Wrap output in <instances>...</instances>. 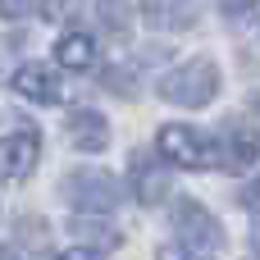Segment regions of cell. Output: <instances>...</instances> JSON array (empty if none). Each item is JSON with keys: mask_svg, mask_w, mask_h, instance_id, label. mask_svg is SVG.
<instances>
[{"mask_svg": "<svg viewBox=\"0 0 260 260\" xmlns=\"http://www.w3.org/2000/svg\"><path fill=\"white\" fill-rule=\"evenodd\" d=\"M215 91H219V64L206 59V55H197V59H187V64H178L174 73L160 78V96L169 105H183V110L210 105Z\"/></svg>", "mask_w": 260, "mask_h": 260, "instance_id": "6da1fadb", "label": "cell"}, {"mask_svg": "<svg viewBox=\"0 0 260 260\" xmlns=\"http://www.w3.org/2000/svg\"><path fill=\"white\" fill-rule=\"evenodd\" d=\"M155 151L174 169H210V142L197 137V128H187V123H160Z\"/></svg>", "mask_w": 260, "mask_h": 260, "instance_id": "7a4b0ae2", "label": "cell"}, {"mask_svg": "<svg viewBox=\"0 0 260 260\" xmlns=\"http://www.w3.org/2000/svg\"><path fill=\"white\" fill-rule=\"evenodd\" d=\"M64 197H69L78 210H87V215H110V210L119 206L123 187H119V178H110L105 169H78V174L64 183Z\"/></svg>", "mask_w": 260, "mask_h": 260, "instance_id": "3957f363", "label": "cell"}, {"mask_svg": "<svg viewBox=\"0 0 260 260\" xmlns=\"http://www.w3.org/2000/svg\"><path fill=\"white\" fill-rule=\"evenodd\" d=\"M256 160H260V137L251 128H242V123H224L219 137L210 142V169L242 174V169H251Z\"/></svg>", "mask_w": 260, "mask_h": 260, "instance_id": "277c9868", "label": "cell"}, {"mask_svg": "<svg viewBox=\"0 0 260 260\" xmlns=\"http://www.w3.org/2000/svg\"><path fill=\"white\" fill-rule=\"evenodd\" d=\"M174 233H178L187 247H219V242H224L219 219H215L201 201H192V197H178V201H174Z\"/></svg>", "mask_w": 260, "mask_h": 260, "instance_id": "5b68a950", "label": "cell"}, {"mask_svg": "<svg viewBox=\"0 0 260 260\" xmlns=\"http://www.w3.org/2000/svg\"><path fill=\"white\" fill-rule=\"evenodd\" d=\"M37 155H41V137H37V128L5 133V137H0V183H18V178H27L32 165H37Z\"/></svg>", "mask_w": 260, "mask_h": 260, "instance_id": "8992f818", "label": "cell"}, {"mask_svg": "<svg viewBox=\"0 0 260 260\" xmlns=\"http://www.w3.org/2000/svg\"><path fill=\"white\" fill-rule=\"evenodd\" d=\"M14 91L27 96L32 105H59L64 101V82H59V73L50 64H23L14 73Z\"/></svg>", "mask_w": 260, "mask_h": 260, "instance_id": "52a82bcc", "label": "cell"}, {"mask_svg": "<svg viewBox=\"0 0 260 260\" xmlns=\"http://www.w3.org/2000/svg\"><path fill=\"white\" fill-rule=\"evenodd\" d=\"M69 142H73L78 151H87V155H101V151L110 146V123H105V114H101V110H73V114H69Z\"/></svg>", "mask_w": 260, "mask_h": 260, "instance_id": "ba28073f", "label": "cell"}, {"mask_svg": "<svg viewBox=\"0 0 260 260\" xmlns=\"http://www.w3.org/2000/svg\"><path fill=\"white\" fill-rule=\"evenodd\" d=\"M133 197L142 206H160L169 197V174L160 165H151L146 155H133Z\"/></svg>", "mask_w": 260, "mask_h": 260, "instance_id": "9c48e42d", "label": "cell"}, {"mask_svg": "<svg viewBox=\"0 0 260 260\" xmlns=\"http://www.w3.org/2000/svg\"><path fill=\"white\" fill-rule=\"evenodd\" d=\"M55 59H59V69H69V73H87V69L96 64V41H91L87 32H64V37L55 41Z\"/></svg>", "mask_w": 260, "mask_h": 260, "instance_id": "30bf717a", "label": "cell"}, {"mask_svg": "<svg viewBox=\"0 0 260 260\" xmlns=\"http://www.w3.org/2000/svg\"><path fill=\"white\" fill-rule=\"evenodd\" d=\"M142 14L151 27H192L197 0H142Z\"/></svg>", "mask_w": 260, "mask_h": 260, "instance_id": "8fae6325", "label": "cell"}, {"mask_svg": "<svg viewBox=\"0 0 260 260\" xmlns=\"http://www.w3.org/2000/svg\"><path fill=\"white\" fill-rule=\"evenodd\" d=\"M96 18H101V27L114 41H128L133 37V5L128 0H96Z\"/></svg>", "mask_w": 260, "mask_h": 260, "instance_id": "7c38bea8", "label": "cell"}, {"mask_svg": "<svg viewBox=\"0 0 260 260\" xmlns=\"http://www.w3.org/2000/svg\"><path fill=\"white\" fill-rule=\"evenodd\" d=\"M46 233H50V224H46V219H37V215L14 219V238H18L27 251H46Z\"/></svg>", "mask_w": 260, "mask_h": 260, "instance_id": "4fadbf2b", "label": "cell"}, {"mask_svg": "<svg viewBox=\"0 0 260 260\" xmlns=\"http://www.w3.org/2000/svg\"><path fill=\"white\" fill-rule=\"evenodd\" d=\"M73 233L87 238L91 247H114V233H110L105 224H96V219H73Z\"/></svg>", "mask_w": 260, "mask_h": 260, "instance_id": "5bb4252c", "label": "cell"}, {"mask_svg": "<svg viewBox=\"0 0 260 260\" xmlns=\"http://www.w3.org/2000/svg\"><path fill=\"white\" fill-rule=\"evenodd\" d=\"M155 260H210V256H201L197 247H187V242H169V247H160L155 251Z\"/></svg>", "mask_w": 260, "mask_h": 260, "instance_id": "9a60e30c", "label": "cell"}, {"mask_svg": "<svg viewBox=\"0 0 260 260\" xmlns=\"http://www.w3.org/2000/svg\"><path fill=\"white\" fill-rule=\"evenodd\" d=\"M37 0H0V18H27Z\"/></svg>", "mask_w": 260, "mask_h": 260, "instance_id": "2e32d148", "label": "cell"}, {"mask_svg": "<svg viewBox=\"0 0 260 260\" xmlns=\"http://www.w3.org/2000/svg\"><path fill=\"white\" fill-rule=\"evenodd\" d=\"M260 0H219V9H224V18H242V14H251Z\"/></svg>", "mask_w": 260, "mask_h": 260, "instance_id": "e0dca14e", "label": "cell"}, {"mask_svg": "<svg viewBox=\"0 0 260 260\" xmlns=\"http://www.w3.org/2000/svg\"><path fill=\"white\" fill-rule=\"evenodd\" d=\"M242 206H247L251 215H260V174L247 183V187H242Z\"/></svg>", "mask_w": 260, "mask_h": 260, "instance_id": "ac0fdd59", "label": "cell"}, {"mask_svg": "<svg viewBox=\"0 0 260 260\" xmlns=\"http://www.w3.org/2000/svg\"><path fill=\"white\" fill-rule=\"evenodd\" d=\"M59 260H101V251L82 242V247H69V251H64V256H59Z\"/></svg>", "mask_w": 260, "mask_h": 260, "instance_id": "d6986e66", "label": "cell"}, {"mask_svg": "<svg viewBox=\"0 0 260 260\" xmlns=\"http://www.w3.org/2000/svg\"><path fill=\"white\" fill-rule=\"evenodd\" d=\"M0 260H18V256H14V251H9V247H0Z\"/></svg>", "mask_w": 260, "mask_h": 260, "instance_id": "ffe728a7", "label": "cell"}, {"mask_svg": "<svg viewBox=\"0 0 260 260\" xmlns=\"http://www.w3.org/2000/svg\"><path fill=\"white\" fill-rule=\"evenodd\" d=\"M251 247H256V256H260V229H256V233H251Z\"/></svg>", "mask_w": 260, "mask_h": 260, "instance_id": "44dd1931", "label": "cell"}]
</instances>
